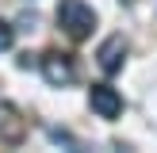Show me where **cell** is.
<instances>
[{
    "mask_svg": "<svg viewBox=\"0 0 157 153\" xmlns=\"http://www.w3.org/2000/svg\"><path fill=\"white\" fill-rule=\"evenodd\" d=\"M12 38H15L12 23H0V54H4V50H12Z\"/></svg>",
    "mask_w": 157,
    "mask_h": 153,
    "instance_id": "cell-6",
    "label": "cell"
},
{
    "mask_svg": "<svg viewBox=\"0 0 157 153\" xmlns=\"http://www.w3.org/2000/svg\"><path fill=\"white\" fill-rule=\"evenodd\" d=\"M96 58H100V69H104L107 76L119 73V69H123V58H127V38H123V35L104 38V42H100V50H96Z\"/></svg>",
    "mask_w": 157,
    "mask_h": 153,
    "instance_id": "cell-4",
    "label": "cell"
},
{
    "mask_svg": "<svg viewBox=\"0 0 157 153\" xmlns=\"http://www.w3.org/2000/svg\"><path fill=\"white\" fill-rule=\"evenodd\" d=\"M88 107L100 115V119H119L123 115V96L111 88V84H92L88 88Z\"/></svg>",
    "mask_w": 157,
    "mask_h": 153,
    "instance_id": "cell-3",
    "label": "cell"
},
{
    "mask_svg": "<svg viewBox=\"0 0 157 153\" xmlns=\"http://www.w3.org/2000/svg\"><path fill=\"white\" fill-rule=\"evenodd\" d=\"M58 27L69 38H88V31L96 27V12L84 0H58Z\"/></svg>",
    "mask_w": 157,
    "mask_h": 153,
    "instance_id": "cell-1",
    "label": "cell"
},
{
    "mask_svg": "<svg viewBox=\"0 0 157 153\" xmlns=\"http://www.w3.org/2000/svg\"><path fill=\"white\" fill-rule=\"evenodd\" d=\"M23 134H27V122L19 119V111H15L12 103H0V142L8 145H19Z\"/></svg>",
    "mask_w": 157,
    "mask_h": 153,
    "instance_id": "cell-5",
    "label": "cell"
},
{
    "mask_svg": "<svg viewBox=\"0 0 157 153\" xmlns=\"http://www.w3.org/2000/svg\"><path fill=\"white\" fill-rule=\"evenodd\" d=\"M73 76H77V65H73L69 54H58V50L42 54V80H46V84L65 88V84H73Z\"/></svg>",
    "mask_w": 157,
    "mask_h": 153,
    "instance_id": "cell-2",
    "label": "cell"
}]
</instances>
